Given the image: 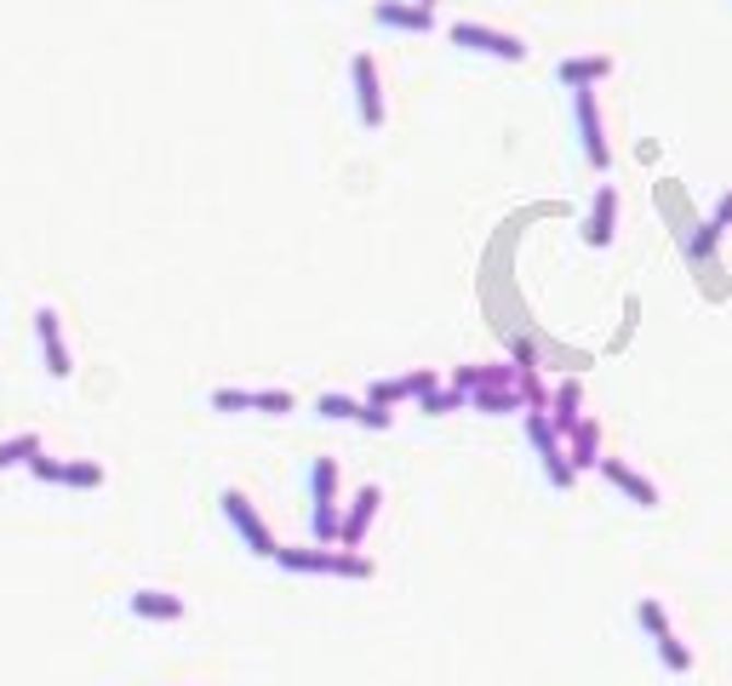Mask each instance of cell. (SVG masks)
<instances>
[{
	"instance_id": "cell-28",
	"label": "cell",
	"mask_w": 732,
	"mask_h": 686,
	"mask_svg": "<svg viewBox=\"0 0 732 686\" xmlns=\"http://www.w3.org/2000/svg\"><path fill=\"white\" fill-rule=\"evenodd\" d=\"M361 423H367V429H390V423H395V412H390V406H372V400H367Z\"/></svg>"
},
{
	"instance_id": "cell-17",
	"label": "cell",
	"mask_w": 732,
	"mask_h": 686,
	"mask_svg": "<svg viewBox=\"0 0 732 686\" xmlns=\"http://www.w3.org/2000/svg\"><path fill=\"white\" fill-rule=\"evenodd\" d=\"M607 74H613V58H561V63H555V81H561V86H601V81H607Z\"/></svg>"
},
{
	"instance_id": "cell-11",
	"label": "cell",
	"mask_w": 732,
	"mask_h": 686,
	"mask_svg": "<svg viewBox=\"0 0 732 686\" xmlns=\"http://www.w3.org/2000/svg\"><path fill=\"white\" fill-rule=\"evenodd\" d=\"M372 18L384 23V30H407V35H429V30H435V12L418 7V0H377Z\"/></svg>"
},
{
	"instance_id": "cell-15",
	"label": "cell",
	"mask_w": 732,
	"mask_h": 686,
	"mask_svg": "<svg viewBox=\"0 0 732 686\" xmlns=\"http://www.w3.org/2000/svg\"><path fill=\"white\" fill-rule=\"evenodd\" d=\"M613 223H618V189L601 184L595 200H590V218H584V241L590 246H607L613 241Z\"/></svg>"
},
{
	"instance_id": "cell-25",
	"label": "cell",
	"mask_w": 732,
	"mask_h": 686,
	"mask_svg": "<svg viewBox=\"0 0 732 686\" xmlns=\"http://www.w3.org/2000/svg\"><path fill=\"white\" fill-rule=\"evenodd\" d=\"M367 400L372 406H395V400H407V384H400V377H377V384L367 389Z\"/></svg>"
},
{
	"instance_id": "cell-10",
	"label": "cell",
	"mask_w": 732,
	"mask_h": 686,
	"mask_svg": "<svg viewBox=\"0 0 732 686\" xmlns=\"http://www.w3.org/2000/svg\"><path fill=\"white\" fill-rule=\"evenodd\" d=\"M377 503H384V492H377V487H361L356 498H349V510H344V521H338V544H344V549H361V544H367V526H372V515H377Z\"/></svg>"
},
{
	"instance_id": "cell-22",
	"label": "cell",
	"mask_w": 732,
	"mask_h": 686,
	"mask_svg": "<svg viewBox=\"0 0 732 686\" xmlns=\"http://www.w3.org/2000/svg\"><path fill=\"white\" fill-rule=\"evenodd\" d=\"M315 412H321V418H338V423H344V418H349V423H361L367 400H349V395H321V400H315Z\"/></svg>"
},
{
	"instance_id": "cell-26",
	"label": "cell",
	"mask_w": 732,
	"mask_h": 686,
	"mask_svg": "<svg viewBox=\"0 0 732 686\" xmlns=\"http://www.w3.org/2000/svg\"><path fill=\"white\" fill-rule=\"evenodd\" d=\"M400 384H407V400H418V395H429V389H435V367H418V372H407V377H400Z\"/></svg>"
},
{
	"instance_id": "cell-6",
	"label": "cell",
	"mask_w": 732,
	"mask_h": 686,
	"mask_svg": "<svg viewBox=\"0 0 732 686\" xmlns=\"http://www.w3.org/2000/svg\"><path fill=\"white\" fill-rule=\"evenodd\" d=\"M572 115H578V138H584V161L595 172L613 166V149H607V132H601V109H595V86H578L572 92Z\"/></svg>"
},
{
	"instance_id": "cell-7",
	"label": "cell",
	"mask_w": 732,
	"mask_h": 686,
	"mask_svg": "<svg viewBox=\"0 0 732 686\" xmlns=\"http://www.w3.org/2000/svg\"><path fill=\"white\" fill-rule=\"evenodd\" d=\"M636 618H641V629L652 635V647H659V658H664V670H675V675H687L693 670V652L681 647V635L670 629V618H664V606L659 601H641L636 606Z\"/></svg>"
},
{
	"instance_id": "cell-30",
	"label": "cell",
	"mask_w": 732,
	"mask_h": 686,
	"mask_svg": "<svg viewBox=\"0 0 732 686\" xmlns=\"http://www.w3.org/2000/svg\"><path fill=\"white\" fill-rule=\"evenodd\" d=\"M716 229H721V235H727V229H732V189L721 195V207H716V218H710Z\"/></svg>"
},
{
	"instance_id": "cell-20",
	"label": "cell",
	"mask_w": 732,
	"mask_h": 686,
	"mask_svg": "<svg viewBox=\"0 0 732 686\" xmlns=\"http://www.w3.org/2000/svg\"><path fill=\"white\" fill-rule=\"evenodd\" d=\"M452 384L464 395L469 389H503V384H515V367H452Z\"/></svg>"
},
{
	"instance_id": "cell-4",
	"label": "cell",
	"mask_w": 732,
	"mask_h": 686,
	"mask_svg": "<svg viewBox=\"0 0 732 686\" xmlns=\"http://www.w3.org/2000/svg\"><path fill=\"white\" fill-rule=\"evenodd\" d=\"M446 40L464 46V53H487V58H503V63H526V40L521 35H503V30H487V23H452Z\"/></svg>"
},
{
	"instance_id": "cell-23",
	"label": "cell",
	"mask_w": 732,
	"mask_h": 686,
	"mask_svg": "<svg viewBox=\"0 0 732 686\" xmlns=\"http://www.w3.org/2000/svg\"><path fill=\"white\" fill-rule=\"evenodd\" d=\"M40 452V435L30 429V435H12V441H0V469H12V464H30V457Z\"/></svg>"
},
{
	"instance_id": "cell-2",
	"label": "cell",
	"mask_w": 732,
	"mask_h": 686,
	"mask_svg": "<svg viewBox=\"0 0 732 686\" xmlns=\"http://www.w3.org/2000/svg\"><path fill=\"white\" fill-rule=\"evenodd\" d=\"M287 572H333V578H372V561L356 549H275Z\"/></svg>"
},
{
	"instance_id": "cell-9",
	"label": "cell",
	"mask_w": 732,
	"mask_h": 686,
	"mask_svg": "<svg viewBox=\"0 0 732 686\" xmlns=\"http://www.w3.org/2000/svg\"><path fill=\"white\" fill-rule=\"evenodd\" d=\"M349 74H356V109H361V126H367V132H377V126H384V86H377V63H372L367 53H356Z\"/></svg>"
},
{
	"instance_id": "cell-1",
	"label": "cell",
	"mask_w": 732,
	"mask_h": 686,
	"mask_svg": "<svg viewBox=\"0 0 732 686\" xmlns=\"http://www.w3.org/2000/svg\"><path fill=\"white\" fill-rule=\"evenodd\" d=\"M338 464L333 457H315L310 464V526H315V544H338Z\"/></svg>"
},
{
	"instance_id": "cell-5",
	"label": "cell",
	"mask_w": 732,
	"mask_h": 686,
	"mask_svg": "<svg viewBox=\"0 0 732 686\" xmlns=\"http://www.w3.org/2000/svg\"><path fill=\"white\" fill-rule=\"evenodd\" d=\"M218 503H223V521H230V526L241 532V544H246L252 555H269V561H275V549H281V544H275V532L264 526V515L252 510V498L230 487V492H223Z\"/></svg>"
},
{
	"instance_id": "cell-13",
	"label": "cell",
	"mask_w": 732,
	"mask_h": 686,
	"mask_svg": "<svg viewBox=\"0 0 732 686\" xmlns=\"http://www.w3.org/2000/svg\"><path fill=\"white\" fill-rule=\"evenodd\" d=\"M578 418H584V384L578 377H561V384L549 389V423H555V435H572L578 429Z\"/></svg>"
},
{
	"instance_id": "cell-3",
	"label": "cell",
	"mask_w": 732,
	"mask_h": 686,
	"mask_svg": "<svg viewBox=\"0 0 732 686\" xmlns=\"http://www.w3.org/2000/svg\"><path fill=\"white\" fill-rule=\"evenodd\" d=\"M526 441H533V452L544 457V475H549V487H572V480H578V469L567 464V441L555 435L549 412H526Z\"/></svg>"
},
{
	"instance_id": "cell-27",
	"label": "cell",
	"mask_w": 732,
	"mask_h": 686,
	"mask_svg": "<svg viewBox=\"0 0 732 686\" xmlns=\"http://www.w3.org/2000/svg\"><path fill=\"white\" fill-rule=\"evenodd\" d=\"M30 475L35 480H63V464H58V457H46V452H35L30 457Z\"/></svg>"
},
{
	"instance_id": "cell-16",
	"label": "cell",
	"mask_w": 732,
	"mask_h": 686,
	"mask_svg": "<svg viewBox=\"0 0 732 686\" xmlns=\"http://www.w3.org/2000/svg\"><path fill=\"white\" fill-rule=\"evenodd\" d=\"M567 464L572 469H601V423L578 418V429L567 435Z\"/></svg>"
},
{
	"instance_id": "cell-18",
	"label": "cell",
	"mask_w": 732,
	"mask_h": 686,
	"mask_svg": "<svg viewBox=\"0 0 732 686\" xmlns=\"http://www.w3.org/2000/svg\"><path fill=\"white\" fill-rule=\"evenodd\" d=\"M126 606H132V618H155V624L184 618V601L166 590H138V595H126Z\"/></svg>"
},
{
	"instance_id": "cell-12",
	"label": "cell",
	"mask_w": 732,
	"mask_h": 686,
	"mask_svg": "<svg viewBox=\"0 0 732 686\" xmlns=\"http://www.w3.org/2000/svg\"><path fill=\"white\" fill-rule=\"evenodd\" d=\"M601 475H607L613 487H618L629 503H636V510H659V487H652L647 475H636V469H629L624 457H601Z\"/></svg>"
},
{
	"instance_id": "cell-8",
	"label": "cell",
	"mask_w": 732,
	"mask_h": 686,
	"mask_svg": "<svg viewBox=\"0 0 732 686\" xmlns=\"http://www.w3.org/2000/svg\"><path fill=\"white\" fill-rule=\"evenodd\" d=\"M292 406L298 400L287 389H212V412H269V418H281Z\"/></svg>"
},
{
	"instance_id": "cell-24",
	"label": "cell",
	"mask_w": 732,
	"mask_h": 686,
	"mask_svg": "<svg viewBox=\"0 0 732 686\" xmlns=\"http://www.w3.org/2000/svg\"><path fill=\"white\" fill-rule=\"evenodd\" d=\"M63 487H104V464H63Z\"/></svg>"
},
{
	"instance_id": "cell-31",
	"label": "cell",
	"mask_w": 732,
	"mask_h": 686,
	"mask_svg": "<svg viewBox=\"0 0 732 686\" xmlns=\"http://www.w3.org/2000/svg\"><path fill=\"white\" fill-rule=\"evenodd\" d=\"M418 7H429V12H435V0H418Z\"/></svg>"
},
{
	"instance_id": "cell-14",
	"label": "cell",
	"mask_w": 732,
	"mask_h": 686,
	"mask_svg": "<svg viewBox=\"0 0 732 686\" xmlns=\"http://www.w3.org/2000/svg\"><path fill=\"white\" fill-rule=\"evenodd\" d=\"M35 338H40V354H46V372L53 377H69V349H63V321L58 310H35Z\"/></svg>"
},
{
	"instance_id": "cell-29",
	"label": "cell",
	"mask_w": 732,
	"mask_h": 686,
	"mask_svg": "<svg viewBox=\"0 0 732 686\" xmlns=\"http://www.w3.org/2000/svg\"><path fill=\"white\" fill-rule=\"evenodd\" d=\"M515 367H538V344H526V338H515Z\"/></svg>"
},
{
	"instance_id": "cell-19",
	"label": "cell",
	"mask_w": 732,
	"mask_h": 686,
	"mask_svg": "<svg viewBox=\"0 0 732 686\" xmlns=\"http://www.w3.org/2000/svg\"><path fill=\"white\" fill-rule=\"evenodd\" d=\"M469 412H487V418H503V412H526V400L515 384L503 389H469Z\"/></svg>"
},
{
	"instance_id": "cell-21",
	"label": "cell",
	"mask_w": 732,
	"mask_h": 686,
	"mask_svg": "<svg viewBox=\"0 0 732 686\" xmlns=\"http://www.w3.org/2000/svg\"><path fill=\"white\" fill-rule=\"evenodd\" d=\"M464 406H469V395L458 389V384H452V389H429V395H418V412H429V418H441V412H464Z\"/></svg>"
}]
</instances>
